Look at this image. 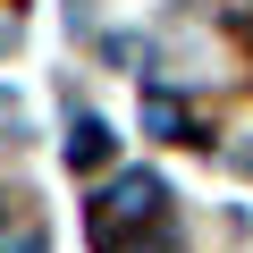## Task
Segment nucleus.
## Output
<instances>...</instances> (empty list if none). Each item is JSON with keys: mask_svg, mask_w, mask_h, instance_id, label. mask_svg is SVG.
I'll list each match as a JSON object with an SVG mask.
<instances>
[{"mask_svg": "<svg viewBox=\"0 0 253 253\" xmlns=\"http://www.w3.org/2000/svg\"><path fill=\"white\" fill-rule=\"evenodd\" d=\"M9 203H17V194L0 186V253H42V228H34V219H17Z\"/></svg>", "mask_w": 253, "mask_h": 253, "instance_id": "f03ea898", "label": "nucleus"}, {"mask_svg": "<svg viewBox=\"0 0 253 253\" xmlns=\"http://www.w3.org/2000/svg\"><path fill=\"white\" fill-rule=\"evenodd\" d=\"M144 126H152V135H169V144H177V135H186V110H177L169 93H144Z\"/></svg>", "mask_w": 253, "mask_h": 253, "instance_id": "20e7f679", "label": "nucleus"}, {"mask_svg": "<svg viewBox=\"0 0 253 253\" xmlns=\"http://www.w3.org/2000/svg\"><path fill=\"white\" fill-rule=\"evenodd\" d=\"M101 152H110V126H101V118H76V135H68V161H76V169H101Z\"/></svg>", "mask_w": 253, "mask_h": 253, "instance_id": "7ed1b4c3", "label": "nucleus"}, {"mask_svg": "<svg viewBox=\"0 0 253 253\" xmlns=\"http://www.w3.org/2000/svg\"><path fill=\"white\" fill-rule=\"evenodd\" d=\"M161 203H169V194H161V177L126 169V177H118V186L93 203V245H110L118 228H152V219H161Z\"/></svg>", "mask_w": 253, "mask_h": 253, "instance_id": "f257e3e1", "label": "nucleus"}]
</instances>
